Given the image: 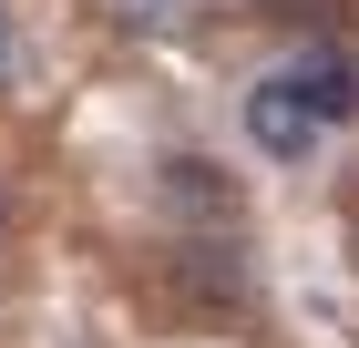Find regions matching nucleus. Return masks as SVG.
Segmentation results:
<instances>
[{
	"instance_id": "20e7f679",
	"label": "nucleus",
	"mask_w": 359,
	"mask_h": 348,
	"mask_svg": "<svg viewBox=\"0 0 359 348\" xmlns=\"http://www.w3.org/2000/svg\"><path fill=\"white\" fill-rule=\"evenodd\" d=\"M205 0H113V21L134 31V41H165V31H185Z\"/></svg>"
},
{
	"instance_id": "7ed1b4c3",
	"label": "nucleus",
	"mask_w": 359,
	"mask_h": 348,
	"mask_svg": "<svg viewBox=\"0 0 359 348\" xmlns=\"http://www.w3.org/2000/svg\"><path fill=\"white\" fill-rule=\"evenodd\" d=\"M287 82L318 103V123H329V134H339V123H359V62L339 52V41H308V52L287 62Z\"/></svg>"
},
{
	"instance_id": "39448f33",
	"label": "nucleus",
	"mask_w": 359,
	"mask_h": 348,
	"mask_svg": "<svg viewBox=\"0 0 359 348\" xmlns=\"http://www.w3.org/2000/svg\"><path fill=\"white\" fill-rule=\"evenodd\" d=\"M11 72H21V21H11V0H0V92H11Z\"/></svg>"
},
{
	"instance_id": "f257e3e1",
	"label": "nucleus",
	"mask_w": 359,
	"mask_h": 348,
	"mask_svg": "<svg viewBox=\"0 0 359 348\" xmlns=\"http://www.w3.org/2000/svg\"><path fill=\"white\" fill-rule=\"evenodd\" d=\"M247 144L267 164H308L318 144H329V123H318V103H308L287 72H267V82H247Z\"/></svg>"
},
{
	"instance_id": "f03ea898",
	"label": "nucleus",
	"mask_w": 359,
	"mask_h": 348,
	"mask_svg": "<svg viewBox=\"0 0 359 348\" xmlns=\"http://www.w3.org/2000/svg\"><path fill=\"white\" fill-rule=\"evenodd\" d=\"M154 205H165L175 225H236V215H247V195H236V174H226L216 154H165Z\"/></svg>"
},
{
	"instance_id": "423d86ee",
	"label": "nucleus",
	"mask_w": 359,
	"mask_h": 348,
	"mask_svg": "<svg viewBox=\"0 0 359 348\" xmlns=\"http://www.w3.org/2000/svg\"><path fill=\"white\" fill-rule=\"evenodd\" d=\"M0 215H11V195H0Z\"/></svg>"
}]
</instances>
